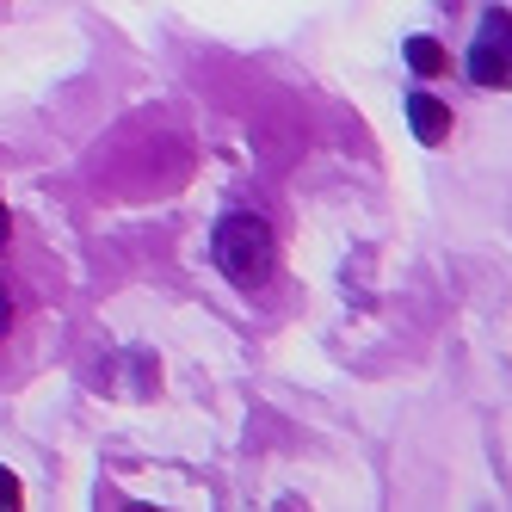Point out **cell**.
I'll use <instances>...</instances> for the list:
<instances>
[{
  "label": "cell",
  "instance_id": "1",
  "mask_svg": "<svg viewBox=\"0 0 512 512\" xmlns=\"http://www.w3.org/2000/svg\"><path fill=\"white\" fill-rule=\"evenodd\" d=\"M210 260H216V272H223L229 284L253 290V284L272 278L278 241H272V229H266L253 210H229L223 223H216V235H210Z\"/></svg>",
  "mask_w": 512,
  "mask_h": 512
},
{
  "label": "cell",
  "instance_id": "2",
  "mask_svg": "<svg viewBox=\"0 0 512 512\" xmlns=\"http://www.w3.org/2000/svg\"><path fill=\"white\" fill-rule=\"evenodd\" d=\"M469 81L475 87H512V13L488 7L469 38Z\"/></svg>",
  "mask_w": 512,
  "mask_h": 512
},
{
  "label": "cell",
  "instance_id": "3",
  "mask_svg": "<svg viewBox=\"0 0 512 512\" xmlns=\"http://www.w3.org/2000/svg\"><path fill=\"white\" fill-rule=\"evenodd\" d=\"M408 124H414V136L426 149H438V142L451 136V105H438L432 93H408Z\"/></svg>",
  "mask_w": 512,
  "mask_h": 512
},
{
  "label": "cell",
  "instance_id": "4",
  "mask_svg": "<svg viewBox=\"0 0 512 512\" xmlns=\"http://www.w3.org/2000/svg\"><path fill=\"white\" fill-rule=\"evenodd\" d=\"M408 62H414V75H438V68H445V50L432 38H408Z\"/></svg>",
  "mask_w": 512,
  "mask_h": 512
},
{
  "label": "cell",
  "instance_id": "5",
  "mask_svg": "<svg viewBox=\"0 0 512 512\" xmlns=\"http://www.w3.org/2000/svg\"><path fill=\"white\" fill-rule=\"evenodd\" d=\"M13 321H19V303H13V290H7V278H0V346H7V334H13Z\"/></svg>",
  "mask_w": 512,
  "mask_h": 512
},
{
  "label": "cell",
  "instance_id": "6",
  "mask_svg": "<svg viewBox=\"0 0 512 512\" xmlns=\"http://www.w3.org/2000/svg\"><path fill=\"white\" fill-rule=\"evenodd\" d=\"M0 506H19V482H13V469H0Z\"/></svg>",
  "mask_w": 512,
  "mask_h": 512
},
{
  "label": "cell",
  "instance_id": "7",
  "mask_svg": "<svg viewBox=\"0 0 512 512\" xmlns=\"http://www.w3.org/2000/svg\"><path fill=\"white\" fill-rule=\"evenodd\" d=\"M7 241H13V216H7V204H0V253H7Z\"/></svg>",
  "mask_w": 512,
  "mask_h": 512
}]
</instances>
